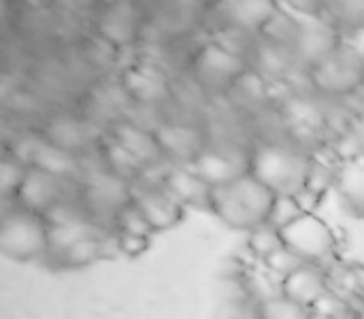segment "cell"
<instances>
[{
	"label": "cell",
	"instance_id": "6da1fadb",
	"mask_svg": "<svg viewBox=\"0 0 364 319\" xmlns=\"http://www.w3.org/2000/svg\"><path fill=\"white\" fill-rule=\"evenodd\" d=\"M275 200L277 194L258 181L252 173H247L245 177L224 188H215L211 194L209 211H213L218 220H222V224L228 228L252 232L258 226L269 224Z\"/></svg>",
	"mask_w": 364,
	"mask_h": 319
},
{
	"label": "cell",
	"instance_id": "7a4b0ae2",
	"mask_svg": "<svg viewBox=\"0 0 364 319\" xmlns=\"http://www.w3.org/2000/svg\"><path fill=\"white\" fill-rule=\"evenodd\" d=\"M250 173L277 196H294L309 183L311 162L286 145H260L250 158Z\"/></svg>",
	"mask_w": 364,
	"mask_h": 319
},
{
	"label": "cell",
	"instance_id": "3957f363",
	"mask_svg": "<svg viewBox=\"0 0 364 319\" xmlns=\"http://www.w3.org/2000/svg\"><path fill=\"white\" fill-rule=\"evenodd\" d=\"M0 252L13 262H34L49 258V224L43 215L13 207L0 222Z\"/></svg>",
	"mask_w": 364,
	"mask_h": 319
},
{
	"label": "cell",
	"instance_id": "277c9868",
	"mask_svg": "<svg viewBox=\"0 0 364 319\" xmlns=\"http://www.w3.org/2000/svg\"><path fill=\"white\" fill-rule=\"evenodd\" d=\"M282 243L303 262L320 264L337 249V234L326 220L314 211H305L279 228Z\"/></svg>",
	"mask_w": 364,
	"mask_h": 319
},
{
	"label": "cell",
	"instance_id": "5b68a950",
	"mask_svg": "<svg viewBox=\"0 0 364 319\" xmlns=\"http://www.w3.org/2000/svg\"><path fill=\"white\" fill-rule=\"evenodd\" d=\"M132 185L128 179L107 171L92 173L83 179L81 188V209L96 224L107 222L109 226L117 217V213L132 202Z\"/></svg>",
	"mask_w": 364,
	"mask_h": 319
},
{
	"label": "cell",
	"instance_id": "8992f818",
	"mask_svg": "<svg viewBox=\"0 0 364 319\" xmlns=\"http://www.w3.org/2000/svg\"><path fill=\"white\" fill-rule=\"evenodd\" d=\"M17 160H21L26 166L45 171L53 175L55 179H73L79 175V160L73 151H66L47 139H28L17 149Z\"/></svg>",
	"mask_w": 364,
	"mask_h": 319
},
{
	"label": "cell",
	"instance_id": "52a82bcc",
	"mask_svg": "<svg viewBox=\"0 0 364 319\" xmlns=\"http://www.w3.org/2000/svg\"><path fill=\"white\" fill-rule=\"evenodd\" d=\"M13 202L19 209L32 211V213H38L45 217L62 202V181L45 171L28 166V173L13 198Z\"/></svg>",
	"mask_w": 364,
	"mask_h": 319
},
{
	"label": "cell",
	"instance_id": "ba28073f",
	"mask_svg": "<svg viewBox=\"0 0 364 319\" xmlns=\"http://www.w3.org/2000/svg\"><path fill=\"white\" fill-rule=\"evenodd\" d=\"M364 66L343 47L320 62L314 70V81L328 94H348L360 85Z\"/></svg>",
	"mask_w": 364,
	"mask_h": 319
},
{
	"label": "cell",
	"instance_id": "9c48e42d",
	"mask_svg": "<svg viewBox=\"0 0 364 319\" xmlns=\"http://www.w3.org/2000/svg\"><path fill=\"white\" fill-rule=\"evenodd\" d=\"M132 202L139 207L154 232H164L177 228L186 217V207L179 205L162 188H141L132 194Z\"/></svg>",
	"mask_w": 364,
	"mask_h": 319
},
{
	"label": "cell",
	"instance_id": "30bf717a",
	"mask_svg": "<svg viewBox=\"0 0 364 319\" xmlns=\"http://www.w3.org/2000/svg\"><path fill=\"white\" fill-rule=\"evenodd\" d=\"M192 168L215 190L224 188L250 173V160L230 149L207 147L192 164Z\"/></svg>",
	"mask_w": 364,
	"mask_h": 319
},
{
	"label": "cell",
	"instance_id": "8fae6325",
	"mask_svg": "<svg viewBox=\"0 0 364 319\" xmlns=\"http://www.w3.org/2000/svg\"><path fill=\"white\" fill-rule=\"evenodd\" d=\"M279 294L288 296L290 301L307 309H318L328 298L326 275L320 269V264L305 262L296 271L279 279Z\"/></svg>",
	"mask_w": 364,
	"mask_h": 319
},
{
	"label": "cell",
	"instance_id": "7c38bea8",
	"mask_svg": "<svg viewBox=\"0 0 364 319\" xmlns=\"http://www.w3.org/2000/svg\"><path fill=\"white\" fill-rule=\"evenodd\" d=\"M160 188L186 209H209L211 205L213 188L192 166L171 164Z\"/></svg>",
	"mask_w": 364,
	"mask_h": 319
},
{
	"label": "cell",
	"instance_id": "4fadbf2b",
	"mask_svg": "<svg viewBox=\"0 0 364 319\" xmlns=\"http://www.w3.org/2000/svg\"><path fill=\"white\" fill-rule=\"evenodd\" d=\"M154 132L164 151V158H171L173 164L192 166L194 160L207 149L203 134L188 124H162Z\"/></svg>",
	"mask_w": 364,
	"mask_h": 319
},
{
	"label": "cell",
	"instance_id": "5bb4252c",
	"mask_svg": "<svg viewBox=\"0 0 364 319\" xmlns=\"http://www.w3.org/2000/svg\"><path fill=\"white\" fill-rule=\"evenodd\" d=\"M335 51H337V38H335L333 26L326 23L324 19L311 15V13H301V19H299V53L307 62L318 66L328 55H333Z\"/></svg>",
	"mask_w": 364,
	"mask_h": 319
},
{
	"label": "cell",
	"instance_id": "9a60e30c",
	"mask_svg": "<svg viewBox=\"0 0 364 319\" xmlns=\"http://www.w3.org/2000/svg\"><path fill=\"white\" fill-rule=\"evenodd\" d=\"M335 192L341 202L356 215H364V156L354 153L343 160L339 171L335 173Z\"/></svg>",
	"mask_w": 364,
	"mask_h": 319
},
{
	"label": "cell",
	"instance_id": "2e32d148",
	"mask_svg": "<svg viewBox=\"0 0 364 319\" xmlns=\"http://www.w3.org/2000/svg\"><path fill=\"white\" fill-rule=\"evenodd\" d=\"M117 145H122L130 156H134L143 168L151 166V164H160L164 158V151L156 139V132L143 130L134 124H119L115 128V139Z\"/></svg>",
	"mask_w": 364,
	"mask_h": 319
},
{
	"label": "cell",
	"instance_id": "e0dca14e",
	"mask_svg": "<svg viewBox=\"0 0 364 319\" xmlns=\"http://www.w3.org/2000/svg\"><path fill=\"white\" fill-rule=\"evenodd\" d=\"M111 245H113V234L98 232V234H92V237L77 241L75 245L53 254L51 260L58 262L62 269H83V266H90V264L107 258V249Z\"/></svg>",
	"mask_w": 364,
	"mask_h": 319
},
{
	"label": "cell",
	"instance_id": "ac0fdd59",
	"mask_svg": "<svg viewBox=\"0 0 364 319\" xmlns=\"http://www.w3.org/2000/svg\"><path fill=\"white\" fill-rule=\"evenodd\" d=\"M220 11L241 28H262L277 13V0H220Z\"/></svg>",
	"mask_w": 364,
	"mask_h": 319
},
{
	"label": "cell",
	"instance_id": "d6986e66",
	"mask_svg": "<svg viewBox=\"0 0 364 319\" xmlns=\"http://www.w3.org/2000/svg\"><path fill=\"white\" fill-rule=\"evenodd\" d=\"M100 32L113 45H119V47L128 45L134 38V32H136V11H134V6L128 0L109 4V9L105 11V15L100 19Z\"/></svg>",
	"mask_w": 364,
	"mask_h": 319
},
{
	"label": "cell",
	"instance_id": "ffe728a7",
	"mask_svg": "<svg viewBox=\"0 0 364 319\" xmlns=\"http://www.w3.org/2000/svg\"><path fill=\"white\" fill-rule=\"evenodd\" d=\"M124 83H126L128 92L136 100L147 102V104H154V102L162 100L168 94L164 75L158 72L151 66H134V68H130L126 72V77H124Z\"/></svg>",
	"mask_w": 364,
	"mask_h": 319
},
{
	"label": "cell",
	"instance_id": "44dd1931",
	"mask_svg": "<svg viewBox=\"0 0 364 319\" xmlns=\"http://www.w3.org/2000/svg\"><path fill=\"white\" fill-rule=\"evenodd\" d=\"M198 64L200 70L211 79H232L243 70L241 58L222 45H207L198 58Z\"/></svg>",
	"mask_w": 364,
	"mask_h": 319
},
{
	"label": "cell",
	"instance_id": "7402d4cb",
	"mask_svg": "<svg viewBox=\"0 0 364 319\" xmlns=\"http://www.w3.org/2000/svg\"><path fill=\"white\" fill-rule=\"evenodd\" d=\"M49 143L66 149V151H77L79 147L87 145L90 141V128L87 124L79 121V119H58L49 126Z\"/></svg>",
	"mask_w": 364,
	"mask_h": 319
},
{
	"label": "cell",
	"instance_id": "603a6c76",
	"mask_svg": "<svg viewBox=\"0 0 364 319\" xmlns=\"http://www.w3.org/2000/svg\"><path fill=\"white\" fill-rule=\"evenodd\" d=\"M314 309H307L284 294H269L258 303V319H309Z\"/></svg>",
	"mask_w": 364,
	"mask_h": 319
},
{
	"label": "cell",
	"instance_id": "cb8c5ba5",
	"mask_svg": "<svg viewBox=\"0 0 364 319\" xmlns=\"http://www.w3.org/2000/svg\"><path fill=\"white\" fill-rule=\"evenodd\" d=\"M284 243H282V234L275 226L271 224H262L258 226L256 230L247 232V247L250 252L258 258V260H267L275 249H279Z\"/></svg>",
	"mask_w": 364,
	"mask_h": 319
},
{
	"label": "cell",
	"instance_id": "d4e9b609",
	"mask_svg": "<svg viewBox=\"0 0 364 319\" xmlns=\"http://www.w3.org/2000/svg\"><path fill=\"white\" fill-rule=\"evenodd\" d=\"M111 230H115V232H128V234H141V237H154L156 234L134 202H130L128 207H124L117 213V217L111 224Z\"/></svg>",
	"mask_w": 364,
	"mask_h": 319
},
{
	"label": "cell",
	"instance_id": "484cf974",
	"mask_svg": "<svg viewBox=\"0 0 364 319\" xmlns=\"http://www.w3.org/2000/svg\"><path fill=\"white\" fill-rule=\"evenodd\" d=\"M26 173L28 166L21 160H4L0 164V194L4 198H15Z\"/></svg>",
	"mask_w": 364,
	"mask_h": 319
},
{
	"label": "cell",
	"instance_id": "4316f807",
	"mask_svg": "<svg viewBox=\"0 0 364 319\" xmlns=\"http://www.w3.org/2000/svg\"><path fill=\"white\" fill-rule=\"evenodd\" d=\"M113 234V247L117 254H122L124 258H139L143 256L149 247H151V239L154 237H141V234H128V232H115Z\"/></svg>",
	"mask_w": 364,
	"mask_h": 319
},
{
	"label": "cell",
	"instance_id": "83f0119b",
	"mask_svg": "<svg viewBox=\"0 0 364 319\" xmlns=\"http://www.w3.org/2000/svg\"><path fill=\"white\" fill-rule=\"evenodd\" d=\"M273 275H277L279 279H284L286 275H290L292 271H296L301 264H305L296 254H292L286 245H282L279 249H275L264 262H262Z\"/></svg>",
	"mask_w": 364,
	"mask_h": 319
},
{
	"label": "cell",
	"instance_id": "f1b7e54d",
	"mask_svg": "<svg viewBox=\"0 0 364 319\" xmlns=\"http://www.w3.org/2000/svg\"><path fill=\"white\" fill-rule=\"evenodd\" d=\"M288 113L296 119V124L301 128H318L322 124V113L316 104L305 102V100H296L292 102V107L288 109Z\"/></svg>",
	"mask_w": 364,
	"mask_h": 319
},
{
	"label": "cell",
	"instance_id": "f546056e",
	"mask_svg": "<svg viewBox=\"0 0 364 319\" xmlns=\"http://www.w3.org/2000/svg\"><path fill=\"white\" fill-rule=\"evenodd\" d=\"M337 11L341 17H346L352 23H364V0H335Z\"/></svg>",
	"mask_w": 364,
	"mask_h": 319
},
{
	"label": "cell",
	"instance_id": "4dcf8cb0",
	"mask_svg": "<svg viewBox=\"0 0 364 319\" xmlns=\"http://www.w3.org/2000/svg\"><path fill=\"white\" fill-rule=\"evenodd\" d=\"M348 53H352L360 64L364 66V23L363 26H356L343 40L341 45Z\"/></svg>",
	"mask_w": 364,
	"mask_h": 319
},
{
	"label": "cell",
	"instance_id": "1f68e13d",
	"mask_svg": "<svg viewBox=\"0 0 364 319\" xmlns=\"http://www.w3.org/2000/svg\"><path fill=\"white\" fill-rule=\"evenodd\" d=\"M352 141H354L356 153L364 156V115H360L352 126Z\"/></svg>",
	"mask_w": 364,
	"mask_h": 319
},
{
	"label": "cell",
	"instance_id": "d6a6232c",
	"mask_svg": "<svg viewBox=\"0 0 364 319\" xmlns=\"http://www.w3.org/2000/svg\"><path fill=\"white\" fill-rule=\"evenodd\" d=\"M58 2L70 11H81V9H87L92 4V0H58Z\"/></svg>",
	"mask_w": 364,
	"mask_h": 319
},
{
	"label": "cell",
	"instance_id": "836d02e7",
	"mask_svg": "<svg viewBox=\"0 0 364 319\" xmlns=\"http://www.w3.org/2000/svg\"><path fill=\"white\" fill-rule=\"evenodd\" d=\"M309 319H339L335 313H326V311H311Z\"/></svg>",
	"mask_w": 364,
	"mask_h": 319
},
{
	"label": "cell",
	"instance_id": "e575fe53",
	"mask_svg": "<svg viewBox=\"0 0 364 319\" xmlns=\"http://www.w3.org/2000/svg\"><path fill=\"white\" fill-rule=\"evenodd\" d=\"M354 319H364V305L358 309V311H356V318Z\"/></svg>",
	"mask_w": 364,
	"mask_h": 319
},
{
	"label": "cell",
	"instance_id": "d590c367",
	"mask_svg": "<svg viewBox=\"0 0 364 319\" xmlns=\"http://www.w3.org/2000/svg\"><path fill=\"white\" fill-rule=\"evenodd\" d=\"M109 2H111V4H113V2H124V0H109Z\"/></svg>",
	"mask_w": 364,
	"mask_h": 319
}]
</instances>
